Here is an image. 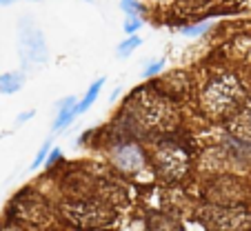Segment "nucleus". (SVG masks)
<instances>
[{"label": "nucleus", "instance_id": "obj_9", "mask_svg": "<svg viewBox=\"0 0 251 231\" xmlns=\"http://www.w3.org/2000/svg\"><path fill=\"white\" fill-rule=\"evenodd\" d=\"M49 149H51V142L47 140L43 147H40V151H38V154H36V158H33V160H31V169H38V167L43 165L45 160H47V156H49Z\"/></svg>", "mask_w": 251, "mask_h": 231}, {"label": "nucleus", "instance_id": "obj_15", "mask_svg": "<svg viewBox=\"0 0 251 231\" xmlns=\"http://www.w3.org/2000/svg\"><path fill=\"white\" fill-rule=\"evenodd\" d=\"M31 118H33V111H25V113H20V116H18V125L27 123V120H31Z\"/></svg>", "mask_w": 251, "mask_h": 231}, {"label": "nucleus", "instance_id": "obj_10", "mask_svg": "<svg viewBox=\"0 0 251 231\" xmlns=\"http://www.w3.org/2000/svg\"><path fill=\"white\" fill-rule=\"evenodd\" d=\"M120 7H123V11L127 16H138V11H140V5L136 0H120Z\"/></svg>", "mask_w": 251, "mask_h": 231}, {"label": "nucleus", "instance_id": "obj_13", "mask_svg": "<svg viewBox=\"0 0 251 231\" xmlns=\"http://www.w3.org/2000/svg\"><path fill=\"white\" fill-rule=\"evenodd\" d=\"M162 67H165V60H153V65H149L147 69L142 71V76H145V78H149V76H153V74H158V71L162 69Z\"/></svg>", "mask_w": 251, "mask_h": 231}, {"label": "nucleus", "instance_id": "obj_16", "mask_svg": "<svg viewBox=\"0 0 251 231\" xmlns=\"http://www.w3.org/2000/svg\"><path fill=\"white\" fill-rule=\"evenodd\" d=\"M11 2H16V0H0V5H11Z\"/></svg>", "mask_w": 251, "mask_h": 231}, {"label": "nucleus", "instance_id": "obj_6", "mask_svg": "<svg viewBox=\"0 0 251 231\" xmlns=\"http://www.w3.org/2000/svg\"><path fill=\"white\" fill-rule=\"evenodd\" d=\"M25 87V74L23 71H7L0 76V94H16Z\"/></svg>", "mask_w": 251, "mask_h": 231}, {"label": "nucleus", "instance_id": "obj_8", "mask_svg": "<svg viewBox=\"0 0 251 231\" xmlns=\"http://www.w3.org/2000/svg\"><path fill=\"white\" fill-rule=\"evenodd\" d=\"M140 47V38H136V36H131V38H127L125 43H120L118 45V49H116V53H118L120 58H127V56H131L136 49Z\"/></svg>", "mask_w": 251, "mask_h": 231}, {"label": "nucleus", "instance_id": "obj_3", "mask_svg": "<svg viewBox=\"0 0 251 231\" xmlns=\"http://www.w3.org/2000/svg\"><path fill=\"white\" fill-rule=\"evenodd\" d=\"M204 220L218 229H247L251 227V213L242 205H211Z\"/></svg>", "mask_w": 251, "mask_h": 231}, {"label": "nucleus", "instance_id": "obj_12", "mask_svg": "<svg viewBox=\"0 0 251 231\" xmlns=\"http://www.w3.org/2000/svg\"><path fill=\"white\" fill-rule=\"evenodd\" d=\"M125 33H136L138 29H140V20L136 18V16H129L127 18V23H125Z\"/></svg>", "mask_w": 251, "mask_h": 231}, {"label": "nucleus", "instance_id": "obj_2", "mask_svg": "<svg viewBox=\"0 0 251 231\" xmlns=\"http://www.w3.org/2000/svg\"><path fill=\"white\" fill-rule=\"evenodd\" d=\"M240 98H242V91H240V85L236 82V78H218V80H213L207 87V91L202 96V103L209 113L225 116L231 109H236Z\"/></svg>", "mask_w": 251, "mask_h": 231}, {"label": "nucleus", "instance_id": "obj_4", "mask_svg": "<svg viewBox=\"0 0 251 231\" xmlns=\"http://www.w3.org/2000/svg\"><path fill=\"white\" fill-rule=\"evenodd\" d=\"M65 218L71 225H80V227H100L107 225L111 220V211L104 209L102 205L96 203H71L62 207Z\"/></svg>", "mask_w": 251, "mask_h": 231}, {"label": "nucleus", "instance_id": "obj_14", "mask_svg": "<svg viewBox=\"0 0 251 231\" xmlns=\"http://www.w3.org/2000/svg\"><path fill=\"white\" fill-rule=\"evenodd\" d=\"M58 158H60V149H53V151L49 149V162H47V165H53Z\"/></svg>", "mask_w": 251, "mask_h": 231}, {"label": "nucleus", "instance_id": "obj_1", "mask_svg": "<svg viewBox=\"0 0 251 231\" xmlns=\"http://www.w3.org/2000/svg\"><path fill=\"white\" fill-rule=\"evenodd\" d=\"M18 53L25 71H36L47 65V45L38 25L31 18H23L18 25Z\"/></svg>", "mask_w": 251, "mask_h": 231}, {"label": "nucleus", "instance_id": "obj_11", "mask_svg": "<svg viewBox=\"0 0 251 231\" xmlns=\"http://www.w3.org/2000/svg\"><path fill=\"white\" fill-rule=\"evenodd\" d=\"M207 27H209V23H200V25H196V27H185V29H180L185 36H198V33H204L207 31Z\"/></svg>", "mask_w": 251, "mask_h": 231}, {"label": "nucleus", "instance_id": "obj_5", "mask_svg": "<svg viewBox=\"0 0 251 231\" xmlns=\"http://www.w3.org/2000/svg\"><path fill=\"white\" fill-rule=\"evenodd\" d=\"M76 104L78 103H76L74 96H69V98H65V100L58 103V116H56V120H53V129H56V131H60V129H65L67 125L74 123V118L78 116Z\"/></svg>", "mask_w": 251, "mask_h": 231}, {"label": "nucleus", "instance_id": "obj_7", "mask_svg": "<svg viewBox=\"0 0 251 231\" xmlns=\"http://www.w3.org/2000/svg\"><path fill=\"white\" fill-rule=\"evenodd\" d=\"M102 85H104V78H98V80L94 82V85L87 89V94H85V98L80 100V103L76 104V113H85L87 109L91 107V104L96 103V98H98V94H100V89H102Z\"/></svg>", "mask_w": 251, "mask_h": 231}]
</instances>
